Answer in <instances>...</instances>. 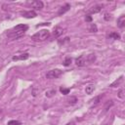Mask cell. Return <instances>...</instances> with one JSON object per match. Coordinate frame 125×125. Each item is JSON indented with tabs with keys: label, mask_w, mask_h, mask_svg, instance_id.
Listing matches in <instances>:
<instances>
[{
	"label": "cell",
	"mask_w": 125,
	"mask_h": 125,
	"mask_svg": "<svg viewBox=\"0 0 125 125\" xmlns=\"http://www.w3.org/2000/svg\"><path fill=\"white\" fill-rule=\"evenodd\" d=\"M28 27L27 25H19L17 27H15L14 28H12L11 30H9V32L7 33V36L10 38H19L21 36H23L25 34V32L27 30Z\"/></svg>",
	"instance_id": "obj_1"
},
{
	"label": "cell",
	"mask_w": 125,
	"mask_h": 125,
	"mask_svg": "<svg viewBox=\"0 0 125 125\" xmlns=\"http://www.w3.org/2000/svg\"><path fill=\"white\" fill-rule=\"evenodd\" d=\"M96 60V56L94 54H90L88 55L87 57H84V56H81L79 58H77L75 60V64L76 66L78 67H83L85 66L86 64H91V62H94Z\"/></svg>",
	"instance_id": "obj_2"
},
{
	"label": "cell",
	"mask_w": 125,
	"mask_h": 125,
	"mask_svg": "<svg viewBox=\"0 0 125 125\" xmlns=\"http://www.w3.org/2000/svg\"><path fill=\"white\" fill-rule=\"evenodd\" d=\"M50 37V31L48 29H42L36 32L31 36V39L34 41H45Z\"/></svg>",
	"instance_id": "obj_3"
},
{
	"label": "cell",
	"mask_w": 125,
	"mask_h": 125,
	"mask_svg": "<svg viewBox=\"0 0 125 125\" xmlns=\"http://www.w3.org/2000/svg\"><path fill=\"white\" fill-rule=\"evenodd\" d=\"M62 74V71L56 69V70H52V71H49L47 72V74H46V78H48V79L58 78V77H60Z\"/></svg>",
	"instance_id": "obj_4"
},
{
	"label": "cell",
	"mask_w": 125,
	"mask_h": 125,
	"mask_svg": "<svg viewBox=\"0 0 125 125\" xmlns=\"http://www.w3.org/2000/svg\"><path fill=\"white\" fill-rule=\"evenodd\" d=\"M31 7L34 9V10H41L43 8V2L42 1H39V0H35V1H32L30 3Z\"/></svg>",
	"instance_id": "obj_5"
},
{
	"label": "cell",
	"mask_w": 125,
	"mask_h": 125,
	"mask_svg": "<svg viewBox=\"0 0 125 125\" xmlns=\"http://www.w3.org/2000/svg\"><path fill=\"white\" fill-rule=\"evenodd\" d=\"M70 9H71V5H70L69 3L65 4L64 6H62V7L60 8V10L58 11V16H62V15H64V14H65V13H67Z\"/></svg>",
	"instance_id": "obj_6"
},
{
	"label": "cell",
	"mask_w": 125,
	"mask_h": 125,
	"mask_svg": "<svg viewBox=\"0 0 125 125\" xmlns=\"http://www.w3.org/2000/svg\"><path fill=\"white\" fill-rule=\"evenodd\" d=\"M28 57H29V54L28 53H25V54H22L20 56H14L12 58V60L13 61H20V60L21 61H25V60H27Z\"/></svg>",
	"instance_id": "obj_7"
},
{
	"label": "cell",
	"mask_w": 125,
	"mask_h": 125,
	"mask_svg": "<svg viewBox=\"0 0 125 125\" xmlns=\"http://www.w3.org/2000/svg\"><path fill=\"white\" fill-rule=\"evenodd\" d=\"M22 15H23L25 18H27V19H33V18H35V17L37 16L36 13H35L34 11H27V12H23Z\"/></svg>",
	"instance_id": "obj_8"
},
{
	"label": "cell",
	"mask_w": 125,
	"mask_h": 125,
	"mask_svg": "<svg viewBox=\"0 0 125 125\" xmlns=\"http://www.w3.org/2000/svg\"><path fill=\"white\" fill-rule=\"evenodd\" d=\"M62 32H64V29L61 28V27H56L53 31V34H52V38H58L60 35L62 34Z\"/></svg>",
	"instance_id": "obj_9"
},
{
	"label": "cell",
	"mask_w": 125,
	"mask_h": 125,
	"mask_svg": "<svg viewBox=\"0 0 125 125\" xmlns=\"http://www.w3.org/2000/svg\"><path fill=\"white\" fill-rule=\"evenodd\" d=\"M102 8H103V5H95L89 10V14H97V13L101 12Z\"/></svg>",
	"instance_id": "obj_10"
},
{
	"label": "cell",
	"mask_w": 125,
	"mask_h": 125,
	"mask_svg": "<svg viewBox=\"0 0 125 125\" xmlns=\"http://www.w3.org/2000/svg\"><path fill=\"white\" fill-rule=\"evenodd\" d=\"M117 26L120 28H123L125 27V16H121L118 20H117Z\"/></svg>",
	"instance_id": "obj_11"
},
{
	"label": "cell",
	"mask_w": 125,
	"mask_h": 125,
	"mask_svg": "<svg viewBox=\"0 0 125 125\" xmlns=\"http://www.w3.org/2000/svg\"><path fill=\"white\" fill-rule=\"evenodd\" d=\"M122 81H123V76H120L118 79H116L114 82H112V83L109 85V87H116V86L120 85V84L122 83Z\"/></svg>",
	"instance_id": "obj_12"
},
{
	"label": "cell",
	"mask_w": 125,
	"mask_h": 125,
	"mask_svg": "<svg viewBox=\"0 0 125 125\" xmlns=\"http://www.w3.org/2000/svg\"><path fill=\"white\" fill-rule=\"evenodd\" d=\"M94 90H95V87H94V85H88V86H86V94H88V95H91L93 92H94Z\"/></svg>",
	"instance_id": "obj_13"
},
{
	"label": "cell",
	"mask_w": 125,
	"mask_h": 125,
	"mask_svg": "<svg viewBox=\"0 0 125 125\" xmlns=\"http://www.w3.org/2000/svg\"><path fill=\"white\" fill-rule=\"evenodd\" d=\"M108 37L112 38V39H120V35L117 32H110L108 34Z\"/></svg>",
	"instance_id": "obj_14"
},
{
	"label": "cell",
	"mask_w": 125,
	"mask_h": 125,
	"mask_svg": "<svg viewBox=\"0 0 125 125\" xmlns=\"http://www.w3.org/2000/svg\"><path fill=\"white\" fill-rule=\"evenodd\" d=\"M76 102H77V98L76 97H71L70 99H68V104L69 105H75L76 104Z\"/></svg>",
	"instance_id": "obj_15"
},
{
	"label": "cell",
	"mask_w": 125,
	"mask_h": 125,
	"mask_svg": "<svg viewBox=\"0 0 125 125\" xmlns=\"http://www.w3.org/2000/svg\"><path fill=\"white\" fill-rule=\"evenodd\" d=\"M60 91L62 94H64V95H68L70 92H71V89L70 88H64V87H61L60 88Z\"/></svg>",
	"instance_id": "obj_16"
},
{
	"label": "cell",
	"mask_w": 125,
	"mask_h": 125,
	"mask_svg": "<svg viewBox=\"0 0 125 125\" xmlns=\"http://www.w3.org/2000/svg\"><path fill=\"white\" fill-rule=\"evenodd\" d=\"M71 62H72L71 58H70V57L66 58V60H65V62H64V66H65V67H69V66L71 64Z\"/></svg>",
	"instance_id": "obj_17"
},
{
	"label": "cell",
	"mask_w": 125,
	"mask_h": 125,
	"mask_svg": "<svg viewBox=\"0 0 125 125\" xmlns=\"http://www.w3.org/2000/svg\"><path fill=\"white\" fill-rule=\"evenodd\" d=\"M89 31H91V32H97V31H98L97 26H96L95 24H92V25L90 26V27H89Z\"/></svg>",
	"instance_id": "obj_18"
},
{
	"label": "cell",
	"mask_w": 125,
	"mask_h": 125,
	"mask_svg": "<svg viewBox=\"0 0 125 125\" xmlns=\"http://www.w3.org/2000/svg\"><path fill=\"white\" fill-rule=\"evenodd\" d=\"M22 123L20 122V121H18V120H10L8 123H7V125H21Z\"/></svg>",
	"instance_id": "obj_19"
},
{
	"label": "cell",
	"mask_w": 125,
	"mask_h": 125,
	"mask_svg": "<svg viewBox=\"0 0 125 125\" xmlns=\"http://www.w3.org/2000/svg\"><path fill=\"white\" fill-rule=\"evenodd\" d=\"M102 98H103V95H102V96H98V97H96L92 102L94 103V105H97V104H99V103H100V101L102 100Z\"/></svg>",
	"instance_id": "obj_20"
},
{
	"label": "cell",
	"mask_w": 125,
	"mask_h": 125,
	"mask_svg": "<svg viewBox=\"0 0 125 125\" xmlns=\"http://www.w3.org/2000/svg\"><path fill=\"white\" fill-rule=\"evenodd\" d=\"M69 41H70V37H66V38H64L62 40H59V41H58V43H59L60 45H62V44L64 45L66 42H69Z\"/></svg>",
	"instance_id": "obj_21"
},
{
	"label": "cell",
	"mask_w": 125,
	"mask_h": 125,
	"mask_svg": "<svg viewBox=\"0 0 125 125\" xmlns=\"http://www.w3.org/2000/svg\"><path fill=\"white\" fill-rule=\"evenodd\" d=\"M117 97L120 98V99H123V98H124V90H123V89H120V90L118 91Z\"/></svg>",
	"instance_id": "obj_22"
},
{
	"label": "cell",
	"mask_w": 125,
	"mask_h": 125,
	"mask_svg": "<svg viewBox=\"0 0 125 125\" xmlns=\"http://www.w3.org/2000/svg\"><path fill=\"white\" fill-rule=\"evenodd\" d=\"M54 94H56V91H55V90H51V91L46 92V96H47V97H52Z\"/></svg>",
	"instance_id": "obj_23"
},
{
	"label": "cell",
	"mask_w": 125,
	"mask_h": 125,
	"mask_svg": "<svg viewBox=\"0 0 125 125\" xmlns=\"http://www.w3.org/2000/svg\"><path fill=\"white\" fill-rule=\"evenodd\" d=\"M105 20H106V21H109V20H111V15H110V14H108V13H106V14H105Z\"/></svg>",
	"instance_id": "obj_24"
},
{
	"label": "cell",
	"mask_w": 125,
	"mask_h": 125,
	"mask_svg": "<svg viewBox=\"0 0 125 125\" xmlns=\"http://www.w3.org/2000/svg\"><path fill=\"white\" fill-rule=\"evenodd\" d=\"M85 20H86V22H92V17L91 16H89V15H87L86 17H85Z\"/></svg>",
	"instance_id": "obj_25"
},
{
	"label": "cell",
	"mask_w": 125,
	"mask_h": 125,
	"mask_svg": "<svg viewBox=\"0 0 125 125\" xmlns=\"http://www.w3.org/2000/svg\"><path fill=\"white\" fill-rule=\"evenodd\" d=\"M39 26H50V23H42V24H39V25H37L36 27H38Z\"/></svg>",
	"instance_id": "obj_26"
},
{
	"label": "cell",
	"mask_w": 125,
	"mask_h": 125,
	"mask_svg": "<svg viewBox=\"0 0 125 125\" xmlns=\"http://www.w3.org/2000/svg\"><path fill=\"white\" fill-rule=\"evenodd\" d=\"M67 125H75V124H74V122H69Z\"/></svg>",
	"instance_id": "obj_27"
},
{
	"label": "cell",
	"mask_w": 125,
	"mask_h": 125,
	"mask_svg": "<svg viewBox=\"0 0 125 125\" xmlns=\"http://www.w3.org/2000/svg\"><path fill=\"white\" fill-rule=\"evenodd\" d=\"M0 111H1V109H0Z\"/></svg>",
	"instance_id": "obj_28"
}]
</instances>
